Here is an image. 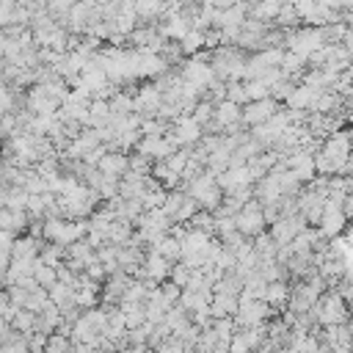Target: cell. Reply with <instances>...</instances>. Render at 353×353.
<instances>
[{"instance_id":"cell-8","label":"cell","mask_w":353,"mask_h":353,"mask_svg":"<svg viewBox=\"0 0 353 353\" xmlns=\"http://www.w3.org/2000/svg\"><path fill=\"white\" fill-rule=\"evenodd\" d=\"M320 234L325 237V240H334V237H339V232H345V226H347V218H345V212H342V207L339 204H331V201H325V207H323V212H320Z\"/></svg>"},{"instance_id":"cell-1","label":"cell","mask_w":353,"mask_h":353,"mask_svg":"<svg viewBox=\"0 0 353 353\" xmlns=\"http://www.w3.org/2000/svg\"><path fill=\"white\" fill-rule=\"evenodd\" d=\"M284 47H287V52H292V55H298V58L306 61V58H312L317 50L325 47L323 28H309V25L295 28V30L284 33Z\"/></svg>"},{"instance_id":"cell-9","label":"cell","mask_w":353,"mask_h":353,"mask_svg":"<svg viewBox=\"0 0 353 353\" xmlns=\"http://www.w3.org/2000/svg\"><path fill=\"white\" fill-rule=\"evenodd\" d=\"M102 176H110V179H121L127 171H130V163H127V154L124 152H105L97 165H94Z\"/></svg>"},{"instance_id":"cell-2","label":"cell","mask_w":353,"mask_h":353,"mask_svg":"<svg viewBox=\"0 0 353 353\" xmlns=\"http://www.w3.org/2000/svg\"><path fill=\"white\" fill-rule=\"evenodd\" d=\"M312 317H314V323L323 325V328H328V325H342V323H347V301H342L334 290H325V292L317 298V303L312 306Z\"/></svg>"},{"instance_id":"cell-3","label":"cell","mask_w":353,"mask_h":353,"mask_svg":"<svg viewBox=\"0 0 353 353\" xmlns=\"http://www.w3.org/2000/svg\"><path fill=\"white\" fill-rule=\"evenodd\" d=\"M279 110H281V102H276L273 97H265V99H254V102H245V105L240 108V124L254 130V127L265 124L268 119H273Z\"/></svg>"},{"instance_id":"cell-12","label":"cell","mask_w":353,"mask_h":353,"mask_svg":"<svg viewBox=\"0 0 353 353\" xmlns=\"http://www.w3.org/2000/svg\"><path fill=\"white\" fill-rule=\"evenodd\" d=\"M44 353H72V339L63 334H50L44 342Z\"/></svg>"},{"instance_id":"cell-7","label":"cell","mask_w":353,"mask_h":353,"mask_svg":"<svg viewBox=\"0 0 353 353\" xmlns=\"http://www.w3.org/2000/svg\"><path fill=\"white\" fill-rule=\"evenodd\" d=\"M168 135L174 138V143L179 146V149H190V146H196L199 141H201V127L190 119V113H185V116H179L176 121H171L168 124Z\"/></svg>"},{"instance_id":"cell-10","label":"cell","mask_w":353,"mask_h":353,"mask_svg":"<svg viewBox=\"0 0 353 353\" xmlns=\"http://www.w3.org/2000/svg\"><path fill=\"white\" fill-rule=\"evenodd\" d=\"M287 295H290L287 281H270V284H265L262 301H265L270 309H279V306H284V303H287Z\"/></svg>"},{"instance_id":"cell-4","label":"cell","mask_w":353,"mask_h":353,"mask_svg":"<svg viewBox=\"0 0 353 353\" xmlns=\"http://www.w3.org/2000/svg\"><path fill=\"white\" fill-rule=\"evenodd\" d=\"M265 218H262V207L251 199L240 212H234V232L240 237H259L265 234Z\"/></svg>"},{"instance_id":"cell-13","label":"cell","mask_w":353,"mask_h":353,"mask_svg":"<svg viewBox=\"0 0 353 353\" xmlns=\"http://www.w3.org/2000/svg\"><path fill=\"white\" fill-rule=\"evenodd\" d=\"M190 273H193L190 268H185L182 262H174V265H171V273H168V279H171V284H176V287L182 290V287L188 284V279H190Z\"/></svg>"},{"instance_id":"cell-6","label":"cell","mask_w":353,"mask_h":353,"mask_svg":"<svg viewBox=\"0 0 353 353\" xmlns=\"http://www.w3.org/2000/svg\"><path fill=\"white\" fill-rule=\"evenodd\" d=\"M303 229H306V221H303L298 212H290V215H281L279 221H273L270 229H268V234H270V240L281 248V245H290Z\"/></svg>"},{"instance_id":"cell-5","label":"cell","mask_w":353,"mask_h":353,"mask_svg":"<svg viewBox=\"0 0 353 353\" xmlns=\"http://www.w3.org/2000/svg\"><path fill=\"white\" fill-rule=\"evenodd\" d=\"M268 317H273V309L265 301H240L237 298V312H234V328H254L268 323Z\"/></svg>"},{"instance_id":"cell-11","label":"cell","mask_w":353,"mask_h":353,"mask_svg":"<svg viewBox=\"0 0 353 353\" xmlns=\"http://www.w3.org/2000/svg\"><path fill=\"white\" fill-rule=\"evenodd\" d=\"M33 281H36L41 290H50V287L58 281V276H55V268H50V265H41V262L36 259V268H33Z\"/></svg>"}]
</instances>
